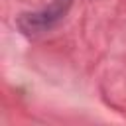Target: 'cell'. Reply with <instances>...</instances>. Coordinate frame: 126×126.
I'll return each mask as SVG.
<instances>
[{
  "label": "cell",
  "instance_id": "6da1fadb",
  "mask_svg": "<svg viewBox=\"0 0 126 126\" xmlns=\"http://www.w3.org/2000/svg\"><path fill=\"white\" fill-rule=\"evenodd\" d=\"M71 6H73V0H51L47 6H43L39 10L20 14L16 18V26L28 37L43 35V33L51 32L53 28H57L65 20Z\"/></svg>",
  "mask_w": 126,
  "mask_h": 126
}]
</instances>
